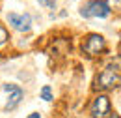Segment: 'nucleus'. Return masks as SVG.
<instances>
[{
    "mask_svg": "<svg viewBox=\"0 0 121 118\" xmlns=\"http://www.w3.org/2000/svg\"><path fill=\"white\" fill-rule=\"evenodd\" d=\"M106 49V41L103 36L99 34H90L86 38V41L82 43V51L88 54V56H97L99 53H103Z\"/></svg>",
    "mask_w": 121,
    "mask_h": 118,
    "instance_id": "3",
    "label": "nucleus"
},
{
    "mask_svg": "<svg viewBox=\"0 0 121 118\" xmlns=\"http://www.w3.org/2000/svg\"><path fill=\"white\" fill-rule=\"evenodd\" d=\"M119 62H110L101 73L97 75L95 79V88L97 90H112V88H117L119 84Z\"/></svg>",
    "mask_w": 121,
    "mask_h": 118,
    "instance_id": "1",
    "label": "nucleus"
},
{
    "mask_svg": "<svg viewBox=\"0 0 121 118\" xmlns=\"http://www.w3.org/2000/svg\"><path fill=\"white\" fill-rule=\"evenodd\" d=\"M6 39H8V30L4 28V26H0V45L6 43Z\"/></svg>",
    "mask_w": 121,
    "mask_h": 118,
    "instance_id": "9",
    "label": "nucleus"
},
{
    "mask_svg": "<svg viewBox=\"0 0 121 118\" xmlns=\"http://www.w3.org/2000/svg\"><path fill=\"white\" fill-rule=\"evenodd\" d=\"M28 118H41V114H39V113H32Z\"/></svg>",
    "mask_w": 121,
    "mask_h": 118,
    "instance_id": "10",
    "label": "nucleus"
},
{
    "mask_svg": "<svg viewBox=\"0 0 121 118\" xmlns=\"http://www.w3.org/2000/svg\"><path fill=\"white\" fill-rule=\"evenodd\" d=\"M9 96H8V103L4 105V111H13L17 105L21 103V99L24 98V92H22V88H19V86H15V88L11 90V92H8Z\"/></svg>",
    "mask_w": 121,
    "mask_h": 118,
    "instance_id": "6",
    "label": "nucleus"
},
{
    "mask_svg": "<svg viewBox=\"0 0 121 118\" xmlns=\"http://www.w3.org/2000/svg\"><path fill=\"white\" fill-rule=\"evenodd\" d=\"M90 113H91V118H110V114H112L110 99L106 96H103V94L97 96L90 107Z\"/></svg>",
    "mask_w": 121,
    "mask_h": 118,
    "instance_id": "4",
    "label": "nucleus"
},
{
    "mask_svg": "<svg viewBox=\"0 0 121 118\" xmlns=\"http://www.w3.org/2000/svg\"><path fill=\"white\" fill-rule=\"evenodd\" d=\"M110 13H112V10H110V4H108L106 0H90V2H86V4L82 6V10H80V15L86 17V19H90V17L104 19V17H108Z\"/></svg>",
    "mask_w": 121,
    "mask_h": 118,
    "instance_id": "2",
    "label": "nucleus"
},
{
    "mask_svg": "<svg viewBox=\"0 0 121 118\" xmlns=\"http://www.w3.org/2000/svg\"><path fill=\"white\" fill-rule=\"evenodd\" d=\"M8 23L19 32H28L32 26V15L30 13H9Z\"/></svg>",
    "mask_w": 121,
    "mask_h": 118,
    "instance_id": "5",
    "label": "nucleus"
},
{
    "mask_svg": "<svg viewBox=\"0 0 121 118\" xmlns=\"http://www.w3.org/2000/svg\"><path fill=\"white\" fill-rule=\"evenodd\" d=\"M39 4H43V6H47V8H50V10H54L56 8V0H37Z\"/></svg>",
    "mask_w": 121,
    "mask_h": 118,
    "instance_id": "8",
    "label": "nucleus"
},
{
    "mask_svg": "<svg viewBox=\"0 0 121 118\" xmlns=\"http://www.w3.org/2000/svg\"><path fill=\"white\" fill-rule=\"evenodd\" d=\"M110 118H119V114H112V116H110Z\"/></svg>",
    "mask_w": 121,
    "mask_h": 118,
    "instance_id": "11",
    "label": "nucleus"
},
{
    "mask_svg": "<svg viewBox=\"0 0 121 118\" xmlns=\"http://www.w3.org/2000/svg\"><path fill=\"white\" fill-rule=\"evenodd\" d=\"M41 99H45V101H52L54 98H52V92H50V86L45 84L43 88H41Z\"/></svg>",
    "mask_w": 121,
    "mask_h": 118,
    "instance_id": "7",
    "label": "nucleus"
}]
</instances>
